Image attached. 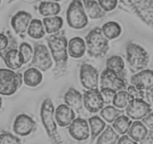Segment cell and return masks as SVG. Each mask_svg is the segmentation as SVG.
<instances>
[{
  "instance_id": "b9f144b4",
  "label": "cell",
  "mask_w": 153,
  "mask_h": 144,
  "mask_svg": "<svg viewBox=\"0 0 153 144\" xmlns=\"http://www.w3.org/2000/svg\"><path fill=\"white\" fill-rule=\"evenodd\" d=\"M140 143H153V129L148 132L145 139L141 141Z\"/></svg>"
},
{
  "instance_id": "277c9868",
  "label": "cell",
  "mask_w": 153,
  "mask_h": 144,
  "mask_svg": "<svg viewBox=\"0 0 153 144\" xmlns=\"http://www.w3.org/2000/svg\"><path fill=\"white\" fill-rule=\"evenodd\" d=\"M127 61L131 71L135 73L143 70L149 63L148 53L140 45L134 43H128L126 47Z\"/></svg>"
},
{
  "instance_id": "9c48e42d",
  "label": "cell",
  "mask_w": 153,
  "mask_h": 144,
  "mask_svg": "<svg viewBox=\"0 0 153 144\" xmlns=\"http://www.w3.org/2000/svg\"><path fill=\"white\" fill-rule=\"evenodd\" d=\"M83 102L86 109L92 114H95L101 111L105 103L98 88L86 91L83 97Z\"/></svg>"
},
{
  "instance_id": "ee69618b",
  "label": "cell",
  "mask_w": 153,
  "mask_h": 144,
  "mask_svg": "<svg viewBox=\"0 0 153 144\" xmlns=\"http://www.w3.org/2000/svg\"><path fill=\"white\" fill-rule=\"evenodd\" d=\"M2 98L0 97V107H2Z\"/></svg>"
},
{
  "instance_id": "bcb514c9",
  "label": "cell",
  "mask_w": 153,
  "mask_h": 144,
  "mask_svg": "<svg viewBox=\"0 0 153 144\" xmlns=\"http://www.w3.org/2000/svg\"><path fill=\"white\" fill-rule=\"evenodd\" d=\"M0 3H1V0H0Z\"/></svg>"
},
{
  "instance_id": "3957f363",
  "label": "cell",
  "mask_w": 153,
  "mask_h": 144,
  "mask_svg": "<svg viewBox=\"0 0 153 144\" xmlns=\"http://www.w3.org/2000/svg\"><path fill=\"white\" fill-rule=\"evenodd\" d=\"M53 115V104L50 98H47L43 101L41 107V119L50 139L52 142L58 143L60 142V137L58 134Z\"/></svg>"
},
{
  "instance_id": "ac0fdd59",
  "label": "cell",
  "mask_w": 153,
  "mask_h": 144,
  "mask_svg": "<svg viewBox=\"0 0 153 144\" xmlns=\"http://www.w3.org/2000/svg\"><path fill=\"white\" fill-rule=\"evenodd\" d=\"M3 59L5 61L7 67L12 70L18 69L24 64L23 57L20 50L17 49H10L6 51L3 56Z\"/></svg>"
},
{
  "instance_id": "2e32d148",
  "label": "cell",
  "mask_w": 153,
  "mask_h": 144,
  "mask_svg": "<svg viewBox=\"0 0 153 144\" xmlns=\"http://www.w3.org/2000/svg\"><path fill=\"white\" fill-rule=\"evenodd\" d=\"M31 20L32 15L26 11H19L11 19V26L18 35H24L28 29Z\"/></svg>"
},
{
  "instance_id": "7402d4cb",
  "label": "cell",
  "mask_w": 153,
  "mask_h": 144,
  "mask_svg": "<svg viewBox=\"0 0 153 144\" xmlns=\"http://www.w3.org/2000/svg\"><path fill=\"white\" fill-rule=\"evenodd\" d=\"M43 76L39 69L36 68H30L24 72L23 81L25 84L32 87L38 86L42 81Z\"/></svg>"
},
{
  "instance_id": "603a6c76",
  "label": "cell",
  "mask_w": 153,
  "mask_h": 144,
  "mask_svg": "<svg viewBox=\"0 0 153 144\" xmlns=\"http://www.w3.org/2000/svg\"><path fill=\"white\" fill-rule=\"evenodd\" d=\"M85 9L91 19H99L105 15V11L95 0H83Z\"/></svg>"
},
{
  "instance_id": "9a60e30c",
  "label": "cell",
  "mask_w": 153,
  "mask_h": 144,
  "mask_svg": "<svg viewBox=\"0 0 153 144\" xmlns=\"http://www.w3.org/2000/svg\"><path fill=\"white\" fill-rule=\"evenodd\" d=\"M131 83L143 91L151 90L153 87V71L143 70L131 77Z\"/></svg>"
},
{
  "instance_id": "d590c367",
  "label": "cell",
  "mask_w": 153,
  "mask_h": 144,
  "mask_svg": "<svg viewBox=\"0 0 153 144\" xmlns=\"http://www.w3.org/2000/svg\"><path fill=\"white\" fill-rule=\"evenodd\" d=\"M117 0H98V4L104 11H111L117 7Z\"/></svg>"
},
{
  "instance_id": "ab89813d",
  "label": "cell",
  "mask_w": 153,
  "mask_h": 144,
  "mask_svg": "<svg viewBox=\"0 0 153 144\" xmlns=\"http://www.w3.org/2000/svg\"><path fill=\"white\" fill-rule=\"evenodd\" d=\"M142 121L143 124H145L149 128L153 129V113L150 112L147 114L145 117L142 119Z\"/></svg>"
},
{
  "instance_id": "f35d334b",
  "label": "cell",
  "mask_w": 153,
  "mask_h": 144,
  "mask_svg": "<svg viewBox=\"0 0 153 144\" xmlns=\"http://www.w3.org/2000/svg\"><path fill=\"white\" fill-rule=\"evenodd\" d=\"M8 39L7 36H5L3 34L0 33V56H3V52L8 48Z\"/></svg>"
},
{
  "instance_id": "6da1fadb",
  "label": "cell",
  "mask_w": 153,
  "mask_h": 144,
  "mask_svg": "<svg viewBox=\"0 0 153 144\" xmlns=\"http://www.w3.org/2000/svg\"><path fill=\"white\" fill-rule=\"evenodd\" d=\"M47 41L56 64V68H65L68 61V42L64 31L50 35L47 38Z\"/></svg>"
},
{
  "instance_id": "4316f807",
  "label": "cell",
  "mask_w": 153,
  "mask_h": 144,
  "mask_svg": "<svg viewBox=\"0 0 153 144\" xmlns=\"http://www.w3.org/2000/svg\"><path fill=\"white\" fill-rule=\"evenodd\" d=\"M43 23L47 33L53 34L59 32L61 28L62 27L63 20L60 17L52 16L51 17H45L43 20Z\"/></svg>"
},
{
  "instance_id": "5b68a950",
  "label": "cell",
  "mask_w": 153,
  "mask_h": 144,
  "mask_svg": "<svg viewBox=\"0 0 153 144\" xmlns=\"http://www.w3.org/2000/svg\"><path fill=\"white\" fill-rule=\"evenodd\" d=\"M22 85V75L10 69H0V94L11 95Z\"/></svg>"
},
{
  "instance_id": "5bb4252c",
  "label": "cell",
  "mask_w": 153,
  "mask_h": 144,
  "mask_svg": "<svg viewBox=\"0 0 153 144\" xmlns=\"http://www.w3.org/2000/svg\"><path fill=\"white\" fill-rule=\"evenodd\" d=\"M35 126L36 123L30 117L26 114H20L15 119L13 129L17 134L24 137L30 134L35 130Z\"/></svg>"
},
{
  "instance_id": "7a4b0ae2",
  "label": "cell",
  "mask_w": 153,
  "mask_h": 144,
  "mask_svg": "<svg viewBox=\"0 0 153 144\" xmlns=\"http://www.w3.org/2000/svg\"><path fill=\"white\" fill-rule=\"evenodd\" d=\"M87 53L95 58L104 57L109 50L108 39L104 36L100 28L96 27L91 30L86 37Z\"/></svg>"
},
{
  "instance_id": "8d00e7d4",
  "label": "cell",
  "mask_w": 153,
  "mask_h": 144,
  "mask_svg": "<svg viewBox=\"0 0 153 144\" xmlns=\"http://www.w3.org/2000/svg\"><path fill=\"white\" fill-rule=\"evenodd\" d=\"M101 93L102 95L103 98L104 99V102L110 104V102L113 101V97L116 95L117 92L111 89H108V88H104V89H101Z\"/></svg>"
},
{
  "instance_id": "ffe728a7",
  "label": "cell",
  "mask_w": 153,
  "mask_h": 144,
  "mask_svg": "<svg viewBox=\"0 0 153 144\" xmlns=\"http://www.w3.org/2000/svg\"><path fill=\"white\" fill-rule=\"evenodd\" d=\"M86 43L80 37L73 38L68 43V53L73 58H80L83 56L86 52Z\"/></svg>"
},
{
  "instance_id": "4dcf8cb0",
  "label": "cell",
  "mask_w": 153,
  "mask_h": 144,
  "mask_svg": "<svg viewBox=\"0 0 153 144\" xmlns=\"http://www.w3.org/2000/svg\"><path fill=\"white\" fill-rule=\"evenodd\" d=\"M89 125L91 127V134H92V140H94L106 127L105 122L103 121L98 116H94L89 120Z\"/></svg>"
},
{
  "instance_id": "f1b7e54d",
  "label": "cell",
  "mask_w": 153,
  "mask_h": 144,
  "mask_svg": "<svg viewBox=\"0 0 153 144\" xmlns=\"http://www.w3.org/2000/svg\"><path fill=\"white\" fill-rule=\"evenodd\" d=\"M120 138V135L115 131L113 127L110 125L107 126V128L99 136L97 140V143L114 144L117 143Z\"/></svg>"
},
{
  "instance_id": "d6986e66",
  "label": "cell",
  "mask_w": 153,
  "mask_h": 144,
  "mask_svg": "<svg viewBox=\"0 0 153 144\" xmlns=\"http://www.w3.org/2000/svg\"><path fill=\"white\" fill-rule=\"evenodd\" d=\"M64 101L67 105L75 109L77 112L83 110V96L81 93L76 89L71 88L65 94Z\"/></svg>"
},
{
  "instance_id": "52a82bcc",
  "label": "cell",
  "mask_w": 153,
  "mask_h": 144,
  "mask_svg": "<svg viewBox=\"0 0 153 144\" xmlns=\"http://www.w3.org/2000/svg\"><path fill=\"white\" fill-rule=\"evenodd\" d=\"M34 49L35 50L31 65H33L42 71L49 70L52 67L53 62L47 47L43 44L36 42L34 45Z\"/></svg>"
},
{
  "instance_id": "f546056e",
  "label": "cell",
  "mask_w": 153,
  "mask_h": 144,
  "mask_svg": "<svg viewBox=\"0 0 153 144\" xmlns=\"http://www.w3.org/2000/svg\"><path fill=\"white\" fill-rule=\"evenodd\" d=\"M132 124L131 120L130 117L125 115L119 116L113 122V128L117 131L120 134H125L127 133L130 128L131 125Z\"/></svg>"
},
{
  "instance_id": "1f68e13d",
  "label": "cell",
  "mask_w": 153,
  "mask_h": 144,
  "mask_svg": "<svg viewBox=\"0 0 153 144\" xmlns=\"http://www.w3.org/2000/svg\"><path fill=\"white\" fill-rule=\"evenodd\" d=\"M123 111L119 110V108L117 109V107H115V106H107L102 108L100 115L107 122L112 123L119 116L121 115Z\"/></svg>"
},
{
  "instance_id": "60d3db41",
  "label": "cell",
  "mask_w": 153,
  "mask_h": 144,
  "mask_svg": "<svg viewBox=\"0 0 153 144\" xmlns=\"http://www.w3.org/2000/svg\"><path fill=\"white\" fill-rule=\"evenodd\" d=\"M117 143L120 144H131V143H137L134 140L129 137L127 135H123L121 138H119Z\"/></svg>"
},
{
  "instance_id": "74e56055",
  "label": "cell",
  "mask_w": 153,
  "mask_h": 144,
  "mask_svg": "<svg viewBox=\"0 0 153 144\" xmlns=\"http://www.w3.org/2000/svg\"><path fill=\"white\" fill-rule=\"evenodd\" d=\"M128 92L132 95L134 98H143V99L144 94L143 90L137 89V88H136L133 85L128 87Z\"/></svg>"
},
{
  "instance_id": "e575fe53",
  "label": "cell",
  "mask_w": 153,
  "mask_h": 144,
  "mask_svg": "<svg viewBox=\"0 0 153 144\" xmlns=\"http://www.w3.org/2000/svg\"><path fill=\"white\" fill-rule=\"evenodd\" d=\"M21 141L17 137L9 132H5L0 134V143H20Z\"/></svg>"
},
{
  "instance_id": "30bf717a",
  "label": "cell",
  "mask_w": 153,
  "mask_h": 144,
  "mask_svg": "<svg viewBox=\"0 0 153 144\" xmlns=\"http://www.w3.org/2000/svg\"><path fill=\"white\" fill-rule=\"evenodd\" d=\"M151 111L150 105L143 98H134L126 107V110L128 117L135 120H141Z\"/></svg>"
},
{
  "instance_id": "484cf974",
  "label": "cell",
  "mask_w": 153,
  "mask_h": 144,
  "mask_svg": "<svg viewBox=\"0 0 153 144\" xmlns=\"http://www.w3.org/2000/svg\"><path fill=\"white\" fill-rule=\"evenodd\" d=\"M28 35L35 39H40L45 35V30L42 22L38 19H33L31 20L28 27Z\"/></svg>"
},
{
  "instance_id": "7bdbcfd3",
  "label": "cell",
  "mask_w": 153,
  "mask_h": 144,
  "mask_svg": "<svg viewBox=\"0 0 153 144\" xmlns=\"http://www.w3.org/2000/svg\"><path fill=\"white\" fill-rule=\"evenodd\" d=\"M150 91H151V92H150V95H151V97H152V98H153V87L152 88V89H151V90H150Z\"/></svg>"
},
{
  "instance_id": "e0dca14e",
  "label": "cell",
  "mask_w": 153,
  "mask_h": 144,
  "mask_svg": "<svg viewBox=\"0 0 153 144\" xmlns=\"http://www.w3.org/2000/svg\"><path fill=\"white\" fill-rule=\"evenodd\" d=\"M55 119L60 127H66L75 119V113L67 104H60L56 109Z\"/></svg>"
},
{
  "instance_id": "d4e9b609",
  "label": "cell",
  "mask_w": 153,
  "mask_h": 144,
  "mask_svg": "<svg viewBox=\"0 0 153 144\" xmlns=\"http://www.w3.org/2000/svg\"><path fill=\"white\" fill-rule=\"evenodd\" d=\"M39 12L45 17L49 16H56L61 11V7L59 4L52 1H45L41 2L39 5Z\"/></svg>"
},
{
  "instance_id": "cb8c5ba5",
  "label": "cell",
  "mask_w": 153,
  "mask_h": 144,
  "mask_svg": "<svg viewBox=\"0 0 153 144\" xmlns=\"http://www.w3.org/2000/svg\"><path fill=\"white\" fill-rule=\"evenodd\" d=\"M101 31L108 40H113L118 38L121 35L122 29L119 23L110 21L104 24L101 28Z\"/></svg>"
},
{
  "instance_id": "83f0119b",
  "label": "cell",
  "mask_w": 153,
  "mask_h": 144,
  "mask_svg": "<svg viewBox=\"0 0 153 144\" xmlns=\"http://www.w3.org/2000/svg\"><path fill=\"white\" fill-rule=\"evenodd\" d=\"M133 99L132 95L128 91H120L114 95L112 102L113 105L119 109H124Z\"/></svg>"
},
{
  "instance_id": "836d02e7",
  "label": "cell",
  "mask_w": 153,
  "mask_h": 144,
  "mask_svg": "<svg viewBox=\"0 0 153 144\" xmlns=\"http://www.w3.org/2000/svg\"><path fill=\"white\" fill-rule=\"evenodd\" d=\"M19 50L23 56L24 64L29 62V61H30L31 59L32 58V56H33V50H32V47L29 44L23 42L20 45Z\"/></svg>"
},
{
  "instance_id": "7c38bea8",
  "label": "cell",
  "mask_w": 153,
  "mask_h": 144,
  "mask_svg": "<svg viewBox=\"0 0 153 144\" xmlns=\"http://www.w3.org/2000/svg\"><path fill=\"white\" fill-rule=\"evenodd\" d=\"M80 78L82 85L86 89H92L98 88V71L91 65H82L80 71Z\"/></svg>"
},
{
  "instance_id": "8992f818",
  "label": "cell",
  "mask_w": 153,
  "mask_h": 144,
  "mask_svg": "<svg viewBox=\"0 0 153 144\" xmlns=\"http://www.w3.org/2000/svg\"><path fill=\"white\" fill-rule=\"evenodd\" d=\"M67 22L69 26L81 29L88 25V17L80 0H73L67 10Z\"/></svg>"
},
{
  "instance_id": "8fae6325",
  "label": "cell",
  "mask_w": 153,
  "mask_h": 144,
  "mask_svg": "<svg viewBox=\"0 0 153 144\" xmlns=\"http://www.w3.org/2000/svg\"><path fill=\"white\" fill-rule=\"evenodd\" d=\"M101 89L108 88L113 90L120 91L125 89L126 83L123 79L119 77L118 74L108 68H106L101 75Z\"/></svg>"
},
{
  "instance_id": "44dd1931",
  "label": "cell",
  "mask_w": 153,
  "mask_h": 144,
  "mask_svg": "<svg viewBox=\"0 0 153 144\" xmlns=\"http://www.w3.org/2000/svg\"><path fill=\"white\" fill-rule=\"evenodd\" d=\"M127 133L133 140L137 143L145 139L148 134V130L143 123L140 121H135L131 125Z\"/></svg>"
},
{
  "instance_id": "f6af8a7d",
  "label": "cell",
  "mask_w": 153,
  "mask_h": 144,
  "mask_svg": "<svg viewBox=\"0 0 153 144\" xmlns=\"http://www.w3.org/2000/svg\"><path fill=\"white\" fill-rule=\"evenodd\" d=\"M48 1H52V2H59L61 0H48Z\"/></svg>"
},
{
  "instance_id": "d6a6232c",
  "label": "cell",
  "mask_w": 153,
  "mask_h": 144,
  "mask_svg": "<svg viewBox=\"0 0 153 144\" xmlns=\"http://www.w3.org/2000/svg\"><path fill=\"white\" fill-rule=\"evenodd\" d=\"M106 66L107 68L116 72L117 74H120L124 70L125 63L123 58L120 56H113L107 59L106 62Z\"/></svg>"
},
{
  "instance_id": "4fadbf2b",
  "label": "cell",
  "mask_w": 153,
  "mask_h": 144,
  "mask_svg": "<svg viewBox=\"0 0 153 144\" xmlns=\"http://www.w3.org/2000/svg\"><path fill=\"white\" fill-rule=\"evenodd\" d=\"M68 131L71 136L76 140H86L89 137V128L87 121L84 119H74L69 125Z\"/></svg>"
},
{
  "instance_id": "ba28073f",
  "label": "cell",
  "mask_w": 153,
  "mask_h": 144,
  "mask_svg": "<svg viewBox=\"0 0 153 144\" xmlns=\"http://www.w3.org/2000/svg\"><path fill=\"white\" fill-rule=\"evenodd\" d=\"M140 18L153 28V0H128Z\"/></svg>"
}]
</instances>
